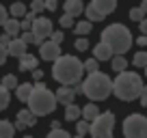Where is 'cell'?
Listing matches in <instances>:
<instances>
[{
	"instance_id": "21",
	"label": "cell",
	"mask_w": 147,
	"mask_h": 138,
	"mask_svg": "<svg viewBox=\"0 0 147 138\" xmlns=\"http://www.w3.org/2000/svg\"><path fill=\"white\" fill-rule=\"evenodd\" d=\"M84 17H87L89 22L95 24V22H102V19H104V15H102L93 5H89V7H84Z\"/></svg>"
},
{
	"instance_id": "17",
	"label": "cell",
	"mask_w": 147,
	"mask_h": 138,
	"mask_svg": "<svg viewBox=\"0 0 147 138\" xmlns=\"http://www.w3.org/2000/svg\"><path fill=\"white\" fill-rule=\"evenodd\" d=\"M37 56H32V54H28V52H24L22 56H20V69L22 71H32V69L37 67Z\"/></svg>"
},
{
	"instance_id": "29",
	"label": "cell",
	"mask_w": 147,
	"mask_h": 138,
	"mask_svg": "<svg viewBox=\"0 0 147 138\" xmlns=\"http://www.w3.org/2000/svg\"><path fill=\"white\" fill-rule=\"evenodd\" d=\"M100 60L95 58V56H93V58H89V60H84V71H87V74H93V71H97V69H100Z\"/></svg>"
},
{
	"instance_id": "10",
	"label": "cell",
	"mask_w": 147,
	"mask_h": 138,
	"mask_svg": "<svg viewBox=\"0 0 147 138\" xmlns=\"http://www.w3.org/2000/svg\"><path fill=\"white\" fill-rule=\"evenodd\" d=\"M37 123V115L28 108V110H20L18 112V123H15V129H24V127H32Z\"/></svg>"
},
{
	"instance_id": "7",
	"label": "cell",
	"mask_w": 147,
	"mask_h": 138,
	"mask_svg": "<svg viewBox=\"0 0 147 138\" xmlns=\"http://www.w3.org/2000/svg\"><path fill=\"white\" fill-rule=\"evenodd\" d=\"M123 134L125 138H145L147 136V117L145 115H130L123 121Z\"/></svg>"
},
{
	"instance_id": "5",
	"label": "cell",
	"mask_w": 147,
	"mask_h": 138,
	"mask_svg": "<svg viewBox=\"0 0 147 138\" xmlns=\"http://www.w3.org/2000/svg\"><path fill=\"white\" fill-rule=\"evenodd\" d=\"M102 41L108 43L115 54H123L132 48V35L123 24H110L102 32Z\"/></svg>"
},
{
	"instance_id": "39",
	"label": "cell",
	"mask_w": 147,
	"mask_h": 138,
	"mask_svg": "<svg viewBox=\"0 0 147 138\" xmlns=\"http://www.w3.org/2000/svg\"><path fill=\"white\" fill-rule=\"evenodd\" d=\"M7 17H9V11H7L2 5H0V26H2V24L7 22Z\"/></svg>"
},
{
	"instance_id": "6",
	"label": "cell",
	"mask_w": 147,
	"mask_h": 138,
	"mask_svg": "<svg viewBox=\"0 0 147 138\" xmlns=\"http://www.w3.org/2000/svg\"><path fill=\"white\" fill-rule=\"evenodd\" d=\"M115 127V115L113 112H100L97 119L91 121V136L93 138H110Z\"/></svg>"
},
{
	"instance_id": "4",
	"label": "cell",
	"mask_w": 147,
	"mask_h": 138,
	"mask_svg": "<svg viewBox=\"0 0 147 138\" xmlns=\"http://www.w3.org/2000/svg\"><path fill=\"white\" fill-rule=\"evenodd\" d=\"M82 93L93 101H104L113 93V80L106 74H102V71H93L82 82Z\"/></svg>"
},
{
	"instance_id": "36",
	"label": "cell",
	"mask_w": 147,
	"mask_h": 138,
	"mask_svg": "<svg viewBox=\"0 0 147 138\" xmlns=\"http://www.w3.org/2000/svg\"><path fill=\"white\" fill-rule=\"evenodd\" d=\"M7 58H9V50H7L5 43H0V65H5Z\"/></svg>"
},
{
	"instance_id": "8",
	"label": "cell",
	"mask_w": 147,
	"mask_h": 138,
	"mask_svg": "<svg viewBox=\"0 0 147 138\" xmlns=\"http://www.w3.org/2000/svg\"><path fill=\"white\" fill-rule=\"evenodd\" d=\"M32 32H35V43L39 46L41 41H46V39H50L52 35V22L48 17H35L32 19Z\"/></svg>"
},
{
	"instance_id": "35",
	"label": "cell",
	"mask_w": 147,
	"mask_h": 138,
	"mask_svg": "<svg viewBox=\"0 0 147 138\" xmlns=\"http://www.w3.org/2000/svg\"><path fill=\"white\" fill-rule=\"evenodd\" d=\"M74 46H76V50H78V52H84V50H89V41H87L84 37H78Z\"/></svg>"
},
{
	"instance_id": "24",
	"label": "cell",
	"mask_w": 147,
	"mask_h": 138,
	"mask_svg": "<svg viewBox=\"0 0 147 138\" xmlns=\"http://www.w3.org/2000/svg\"><path fill=\"white\" fill-rule=\"evenodd\" d=\"M15 134V125L9 121H0V138H11Z\"/></svg>"
},
{
	"instance_id": "26",
	"label": "cell",
	"mask_w": 147,
	"mask_h": 138,
	"mask_svg": "<svg viewBox=\"0 0 147 138\" xmlns=\"http://www.w3.org/2000/svg\"><path fill=\"white\" fill-rule=\"evenodd\" d=\"M91 28H93V22H89V19H84V22H78L76 26H74V30H76V35H89L91 32Z\"/></svg>"
},
{
	"instance_id": "9",
	"label": "cell",
	"mask_w": 147,
	"mask_h": 138,
	"mask_svg": "<svg viewBox=\"0 0 147 138\" xmlns=\"http://www.w3.org/2000/svg\"><path fill=\"white\" fill-rule=\"evenodd\" d=\"M39 56H41L43 60H50V63H54V60L61 56V43L52 41V39H46V41H41V43H39Z\"/></svg>"
},
{
	"instance_id": "45",
	"label": "cell",
	"mask_w": 147,
	"mask_h": 138,
	"mask_svg": "<svg viewBox=\"0 0 147 138\" xmlns=\"http://www.w3.org/2000/svg\"><path fill=\"white\" fill-rule=\"evenodd\" d=\"M11 39H13V37H11L9 32H5V35H0V43H5V46H7L9 41H11Z\"/></svg>"
},
{
	"instance_id": "32",
	"label": "cell",
	"mask_w": 147,
	"mask_h": 138,
	"mask_svg": "<svg viewBox=\"0 0 147 138\" xmlns=\"http://www.w3.org/2000/svg\"><path fill=\"white\" fill-rule=\"evenodd\" d=\"M143 17H145V11H143L141 7H136V9H130V19H132V22H141Z\"/></svg>"
},
{
	"instance_id": "16",
	"label": "cell",
	"mask_w": 147,
	"mask_h": 138,
	"mask_svg": "<svg viewBox=\"0 0 147 138\" xmlns=\"http://www.w3.org/2000/svg\"><path fill=\"white\" fill-rule=\"evenodd\" d=\"M65 13L74 15V17L82 15V13H84V5H82V0H65Z\"/></svg>"
},
{
	"instance_id": "42",
	"label": "cell",
	"mask_w": 147,
	"mask_h": 138,
	"mask_svg": "<svg viewBox=\"0 0 147 138\" xmlns=\"http://www.w3.org/2000/svg\"><path fill=\"white\" fill-rule=\"evenodd\" d=\"M32 78H35L37 80V82H41V78H43V71H41V69H32Z\"/></svg>"
},
{
	"instance_id": "18",
	"label": "cell",
	"mask_w": 147,
	"mask_h": 138,
	"mask_svg": "<svg viewBox=\"0 0 147 138\" xmlns=\"http://www.w3.org/2000/svg\"><path fill=\"white\" fill-rule=\"evenodd\" d=\"M32 86H35V84H30V82L18 84V86H15V95H18V99L20 101H28V97H30V93H32Z\"/></svg>"
},
{
	"instance_id": "46",
	"label": "cell",
	"mask_w": 147,
	"mask_h": 138,
	"mask_svg": "<svg viewBox=\"0 0 147 138\" xmlns=\"http://www.w3.org/2000/svg\"><path fill=\"white\" fill-rule=\"evenodd\" d=\"M141 9L145 11V15H147V0H143V2H141Z\"/></svg>"
},
{
	"instance_id": "27",
	"label": "cell",
	"mask_w": 147,
	"mask_h": 138,
	"mask_svg": "<svg viewBox=\"0 0 147 138\" xmlns=\"http://www.w3.org/2000/svg\"><path fill=\"white\" fill-rule=\"evenodd\" d=\"M11 101V95H9V88L5 86V84H0V112L5 110L7 106H9Z\"/></svg>"
},
{
	"instance_id": "28",
	"label": "cell",
	"mask_w": 147,
	"mask_h": 138,
	"mask_svg": "<svg viewBox=\"0 0 147 138\" xmlns=\"http://www.w3.org/2000/svg\"><path fill=\"white\" fill-rule=\"evenodd\" d=\"M132 63H134V67H141V69H145V65H147V52H134V58H132Z\"/></svg>"
},
{
	"instance_id": "19",
	"label": "cell",
	"mask_w": 147,
	"mask_h": 138,
	"mask_svg": "<svg viewBox=\"0 0 147 138\" xmlns=\"http://www.w3.org/2000/svg\"><path fill=\"white\" fill-rule=\"evenodd\" d=\"M80 117H82V108H78L74 101L65 106V119H67V121H78Z\"/></svg>"
},
{
	"instance_id": "38",
	"label": "cell",
	"mask_w": 147,
	"mask_h": 138,
	"mask_svg": "<svg viewBox=\"0 0 147 138\" xmlns=\"http://www.w3.org/2000/svg\"><path fill=\"white\" fill-rule=\"evenodd\" d=\"M50 39H52V41H56V43H61V41H63V39H65V35H63V32H61V30H52Z\"/></svg>"
},
{
	"instance_id": "31",
	"label": "cell",
	"mask_w": 147,
	"mask_h": 138,
	"mask_svg": "<svg viewBox=\"0 0 147 138\" xmlns=\"http://www.w3.org/2000/svg\"><path fill=\"white\" fill-rule=\"evenodd\" d=\"M2 84H5V86L7 88H9V91H11V88H15V86H18V78H15V76L13 74H9V76H5V78H2Z\"/></svg>"
},
{
	"instance_id": "2",
	"label": "cell",
	"mask_w": 147,
	"mask_h": 138,
	"mask_svg": "<svg viewBox=\"0 0 147 138\" xmlns=\"http://www.w3.org/2000/svg\"><path fill=\"white\" fill-rule=\"evenodd\" d=\"M143 86H145V84H143V78L138 74H134V71H128V69L119 71L117 78L113 80V93H115L119 99H123V101L138 99Z\"/></svg>"
},
{
	"instance_id": "40",
	"label": "cell",
	"mask_w": 147,
	"mask_h": 138,
	"mask_svg": "<svg viewBox=\"0 0 147 138\" xmlns=\"http://www.w3.org/2000/svg\"><path fill=\"white\" fill-rule=\"evenodd\" d=\"M46 9L48 11H56L59 9V2H56V0H46Z\"/></svg>"
},
{
	"instance_id": "20",
	"label": "cell",
	"mask_w": 147,
	"mask_h": 138,
	"mask_svg": "<svg viewBox=\"0 0 147 138\" xmlns=\"http://www.w3.org/2000/svg\"><path fill=\"white\" fill-rule=\"evenodd\" d=\"M110 67L115 69V74L123 71V69L128 67V60H125V56H123V54H113V58H110Z\"/></svg>"
},
{
	"instance_id": "14",
	"label": "cell",
	"mask_w": 147,
	"mask_h": 138,
	"mask_svg": "<svg viewBox=\"0 0 147 138\" xmlns=\"http://www.w3.org/2000/svg\"><path fill=\"white\" fill-rule=\"evenodd\" d=\"M91 5L106 17V15H110L113 11L117 9V0H91Z\"/></svg>"
},
{
	"instance_id": "47",
	"label": "cell",
	"mask_w": 147,
	"mask_h": 138,
	"mask_svg": "<svg viewBox=\"0 0 147 138\" xmlns=\"http://www.w3.org/2000/svg\"><path fill=\"white\" fill-rule=\"evenodd\" d=\"M145 76H147V65H145Z\"/></svg>"
},
{
	"instance_id": "22",
	"label": "cell",
	"mask_w": 147,
	"mask_h": 138,
	"mask_svg": "<svg viewBox=\"0 0 147 138\" xmlns=\"http://www.w3.org/2000/svg\"><path fill=\"white\" fill-rule=\"evenodd\" d=\"M97 115H100V108H97L95 104H87V106L82 108V119H87V121L97 119Z\"/></svg>"
},
{
	"instance_id": "23",
	"label": "cell",
	"mask_w": 147,
	"mask_h": 138,
	"mask_svg": "<svg viewBox=\"0 0 147 138\" xmlns=\"http://www.w3.org/2000/svg\"><path fill=\"white\" fill-rule=\"evenodd\" d=\"M9 13L13 15V17H20V19H22L28 11H26V5H24V2H13V5L9 7Z\"/></svg>"
},
{
	"instance_id": "12",
	"label": "cell",
	"mask_w": 147,
	"mask_h": 138,
	"mask_svg": "<svg viewBox=\"0 0 147 138\" xmlns=\"http://www.w3.org/2000/svg\"><path fill=\"white\" fill-rule=\"evenodd\" d=\"M76 88H71L69 84H63V86H59V91H56V99H59V104H71L74 99H76Z\"/></svg>"
},
{
	"instance_id": "13",
	"label": "cell",
	"mask_w": 147,
	"mask_h": 138,
	"mask_svg": "<svg viewBox=\"0 0 147 138\" xmlns=\"http://www.w3.org/2000/svg\"><path fill=\"white\" fill-rule=\"evenodd\" d=\"M113 54H115L113 48H110L108 43H104V41H100L95 48H93V56H95L100 63H102V60H110V58H113Z\"/></svg>"
},
{
	"instance_id": "34",
	"label": "cell",
	"mask_w": 147,
	"mask_h": 138,
	"mask_svg": "<svg viewBox=\"0 0 147 138\" xmlns=\"http://www.w3.org/2000/svg\"><path fill=\"white\" fill-rule=\"evenodd\" d=\"M48 138H69V134L61 127H52V132L48 134Z\"/></svg>"
},
{
	"instance_id": "11",
	"label": "cell",
	"mask_w": 147,
	"mask_h": 138,
	"mask_svg": "<svg viewBox=\"0 0 147 138\" xmlns=\"http://www.w3.org/2000/svg\"><path fill=\"white\" fill-rule=\"evenodd\" d=\"M26 46L28 43L24 41L22 37H13L9 43H7V50H9V56H15V58H20V56L26 52Z\"/></svg>"
},
{
	"instance_id": "41",
	"label": "cell",
	"mask_w": 147,
	"mask_h": 138,
	"mask_svg": "<svg viewBox=\"0 0 147 138\" xmlns=\"http://www.w3.org/2000/svg\"><path fill=\"white\" fill-rule=\"evenodd\" d=\"M138 99H141V106H147V86H143L141 95H138Z\"/></svg>"
},
{
	"instance_id": "43",
	"label": "cell",
	"mask_w": 147,
	"mask_h": 138,
	"mask_svg": "<svg viewBox=\"0 0 147 138\" xmlns=\"http://www.w3.org/2000/svg\"><path fill=\"white\" fill-rule=\"evenodd\" d=\"M138 26H141V35H147V17H143L138 22Z\"/></svg>"
},
{
	"instance_id": "15",
	"label": "cell",
	"mask_w": 147,
	"mask_h": 138,
	"mask_svg": "<svg viewBox=\"0 0 147 138\" xmlns=\"http://www.w3.org/2000/svg\"><path fill=\"white\" fill-rule=\"evenodd\" d=\"M2 28H5V32H9L11 37H18V35H22V24H20V17H7V22L2 24Z\"/></svg>"
},
{
	"instance_id": "30",
	"label": "cell",
	"mask_w": 147,
	"mask_h": 138,
	"mask_svg": "<svg viewBox=\"0 0 147 138\" xmlns=\"http://www.w3.org/2000/svg\"><path fill=\"white\" fill-rule=\"evenodd\" d=\"M59 24H61V28H74V26H76L74 15H69V13H65L63 17H59Z\"/></svg>"
},
{
	"instance_id": "1",
	"label": "cell",
	"mask_w": 147,
	"mask_h": 138,
	"mask_svg": "<svg viewBox=\"0 0 147 138\" xmlns=\"http://www.w3.org/2000/svg\"><path fill=\"white\" fill-rule=\"evenodd\" d=\"M84 74V63H80L76 56L61 54L52 65V76L59 84H78Z\"/></svg>"
},
{
	"instance_id": "37",
	"label": "cell",
	"mask_w": 147,
	"mask_h": 138,
	"mask_svg": "<svg viewBox=\"0 0 147 138\" xmlns=\"http://www.w3.org/2000/svg\"><path fill=\"white\" fill-rule=\"evenodd\" d=\"M22 39L26 43H35V32L32 30H22Z\"/></svg>"
},
{
	"instance_id": "25",
	"label": "cell",
	"mask_w": 147,
	"mask_h": 138,
	"mask_svg": "<svg viewBox=\"0 0 147 138\" xmlns=\"http://www.w3.org/2000/svg\"><path fill=\"white\" fill-rule=\"evenodd\" d=\"M76 134H78V136H87V134H91V121H87V119L76 121Z\"/></svg>"
},
{
	"instance_id": "33",
	"label": "cell",
	"mask_w": 147,
	"mask_h": 138,
	"mask_svg": "<svg viewBox=\"0 0 147 138\" xmlns=\"http://www.w3.org/2000/svg\"><path fill=\"white\" fill-rule=\"evenodd\" d=\"M43 9H46V0H32V2H30V11H32V13L39 15Z\"/></svg>"
},
{
	"instance_id": "44",
	"label": "cell",
	"mask_w": 147,
	"mask_h": 138,
	"mask_svg": "<svg viewBox=\"0 0 147 138\" xmlns=\"http://www.w3.org/2000/svg\"><path fill=\"white\" fill-rule=\"evenodd\" d=\"M136 43H138L141 48H147V35H141V37L136 39Z\"/></svg>"
},
{
	"instance_id": "3",
	"label": "cell",
	"mask_w": 147,
	"mask_h": 138,
	"mask_svg": "<svg viewBox=\"0 0 147 138\" xmlns=\"http://www.w3.org/2000/svg\"><path fill=\"white\" fill-rule=\"evenodd\" d=\"M26 104L37 117H46V115H50V112L56 110L59 99H56V93H52L46 84L37 82L35 86H32V93H30Z\"/></svg>"
}]
</instances>
